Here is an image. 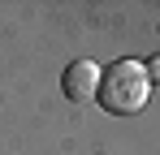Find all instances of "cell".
<instances>
[{"label":"cell","instance_id":"obj_1","mask_svg":"<svg viewBox=\"0 0 160 155\" xmlns=\"http://www.w3.org/2000/svg\"><path fill=\"white\" fill-rule=\"evenodd\" d=\"M147 95H152L147 65H138V60H112L108 69H100V91H95V103H100L104 112H112V116L143 112Z\"/></svg>","mask_w":160,"mask_h":155},{"label":"cell","instance_id":"obj_2","mask_svg":"<svg viewBox=\"0 0 160 155\" xmlns=\"http://www.w3.org/2000/svg\"><path fill=\"white\" fill-rule=\"evenodd\" d=\"M61 91H65V99H74V103H91L95 91H100V65L95 60H74L65 69V78H61Z\"/></svg>","mask_w":160,"mask_h":155},{"label":"cell","instance_id":"obj_3","mask_svg":"<svg viewBox=\"0 0 160 155\" xmlns=\"http://www.w3.org/2000/svg\"><path fill=\"white\" fill-rule=\"evenodd\" d=\"M147 78H152V82H160V56L152 60V65H147Z\"/></svg>","mask_w":160,"mask_h":155}]
</instances>
